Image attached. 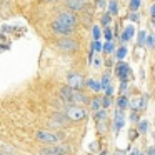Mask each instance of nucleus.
<instances>
[{"label":"nucleus","mask_w":155,"mask_h":155,"mask_svg":"<svg viewBox=\"0 0 155 155\" xmlns=\"http://www.w3.org/2000/svg\"><path fill=\"white\" fill-rule=\"evenodd\" d=\"M115 44H114V40L112 42H105V45H104V54L105 55H110V54H115Z\"/></svg>","instance_id":"21"},{"label":"nucleus","mask_w":155,"mask_h":155,"mask_svg":"<svg viewBox=\"0 0 155 155\" xmlns=\"http://www.w3.org/2000/svg\"><path fill=\"white\" fill-rule=\"evenodd\" d=\"M0 155H5V153H4V152H0Z\"/></svg>","instance_id":"47"},{"label":"nucleus","mask_w":155,"mask_h":155,"mask_svg":"<svg viewBox=\"0 0 155 155\" xmlns=\"http://www.w3.org/2000/svg\"><path fill=\"white\" fill-rule=\"evenodd\" d=\"M115 74H117V77L120 78V80H128V75H130V67H128V64H125V62H118L117 67H115Z\"/></svg>","instance_id":"8"},{"label":"nucleus","mask_w":155,"mask_h":155,"mask_svg":"<svg viewBox=\"0 0 155 155\" xmlns=\"http://www.w3.org/2000/svg\"><path fill=\"white\" fill-rule=\"evenodd\" d=\"M102 108H104V105H102V98H98V97L92 98V100H90V110L95 114V112L102 110Z\"/></svg>","instance_id":"18"},{"label":"nucleus","mask_w":155,"mask_h":155,"mask_svg":"<svg viewBox=\"0 0 155 155\" xmlns=\"http://www.w3.org/2000/svg\"><path fill=\"white\" fill-rule=\"evenodd\" d=\"M100 155H107V152H102V153Z\"/></svg>","instance_id":"46"},{"label":"nucleus","mask_w":155,"mask_h":155,"mask_svg":"<svg viewBox=\"0 0 155 155\" xmlns=\"http://www.w3.org/2000/svg\"><path fill=\"white\" fill-rule=\"evenodd\" d=\"M107 7H108V14H110L112 17H114V15H118V4H117V0H108Z\"/></svg>","instance_id":"19"},{"label":"nucleus","mask_w":155,"mask_h":155,"mask_svg":"<svg viewBox=\"0 0 155 155\" xmlns=\"http://www.w3.org/2000/svg\"><path fill=\"white\" fill-rule=\"evenodd\" d=\"M127 87H128V80H120V92L122 94L127 90Z\"/></svg>","instance_id":"36"},{"label":"nucleus","mask_w":155,"mask_h":155,"mask_svg":"<svg viewBox=\"0 0 155 155\" xmlns=\"http://www.w3.org/2000/svg\"><path fill=\"white\" fill-rule=\"evenodd\" d=\"M35 138L38 142H44V143L55 145V143H60L64 140V134H60V132H52V130H38L35 134Z\"/></svg>","instance_id":"1"},{"label":"nucleus","mask_w":155,"mask_h":155,"mask_svg":"<svg viewBox=\"0 0 155 155\" xmlns=\"http://www.w3.org/2000/svg\"><path fill=\"white\" fill-rule=\"evenodd\" d=\"M145 40H147V34L143 30H140L138 32V37H137V45H143Z\"/></svg>","instance_id":"28"},{"label":"nucleus","mask_w":155,"mask_h":155,"mask_svg":"<svg viewBox=\"0 0 155 155\" xmlns=\"http://www.w3.org/2000/svg\"><path fill=\"white\" fill-rule=\"evenodd\" d=\"M68 152H70V147L60 145V143H55V145H50L47 148H42V155H67Z\"/></svg>","instance_id":"6"},{"label":"nucleus","mask_w":155,"mask_h":155,"mask_svg":"<svg viewBox=\"0 0 155 155\" xmlns=\"http://www.w3.org/2000/svg\"><path fill=\"white\" fill-rule=\"evenodd\" d=\"M147 128H148V122L147 120H140L137 124V130L140 132V134H147Z\"/></svg>","instance_id":"24"},{"label":"nucleus","mask_w":155,"mask_h":155,"mask_svg":"<svg viewBox=\"0 0 155 155\" xmlns=\"http://www.w3.org/2000/svg\"><path fill=\"white\" fill-rule=\"evenodd\" d=\"M138 134H140L138 130H130V137H128V138H130V140H135V138L138 137Z\"/></svg>","instance_id":"37"},{"label":"nucleus","mask_w":155,"mask_h":155,"mask_svg":"<svg viewBox=\"0 0 155 155\" xmlns=\"http://www.w3.org/2000/svg\"><path fill=\"white\" fill-rule=\"evenodd\" d=\"M147 155H155V147H150L147 150Z\"/></svg>","instance_id":"42"},{"label":"nucleus","mask_w":155,"mask_h":155,"mask_svg":"<svg viewBox=\"0 0 155 155\" xmlns=\"http://www.w3.org/2000/svg\"><path fill=\"white\" fill-rule=\"evenodd\" d=\"M140 5H142L140 0H130V8H132V12H138Z\"/></svg>","instance_id":"30"},{"label":"nucleus","mask_w":155,"mask_h":155,"mask_svg":"<svg viewBox=\"0 0 155 155\" xmlns=\"http://www.w3.org/2000/svg\"><path fill=\"white\" fill-rule=\"evenodd\" d=\"M57 20L62 22V24H65V25H68V27H72V28H75L78 25V18H77V15H75V12H72V10L60 12V14L57 15Z\"/></svg>","instance_id":"4"},{"label":"nucleus","mask_w":155,"mask_h":155,"mask_svg":"<svg viewBox=\"0 0 155 155\" xmlns=\"http://www.w3.org/2000/svg\"><path fill=\"white\" fill-rule=\"evenodd\" d=\"M102 105H104L105 110H107V108H110V105H112V97H110V95H105V97L102 98Z\"/></svg>","instance_id":"29"},{"label":"nucleus","mask_w":155,"mask_h":155,"mask_svg":"<svg viewBox=\"0 0 155 155\" xmlns=\"http://www.w3.org/2000/svg\"><path fill=\"white\" fill-rule=\"evenodd\" d=\"M92 50L97 52V54H98V52H104V45H102V42L100 40H94V42H92Z\"/></svg>","instance_id":"27"},{"label":"nucleus","mask_w":155,"mask_h":155,"mask_svg":"<svg viewBox=\"0 0 155 155\" xmlns=\"http://www.w3.org/2000/svg\"><path fill=\"white\" fill-rule=\"evenodd\" d=\"M44 2H55V0H44Z\"/></svg>","instance_id":"45"},{"label":"nucleus","mask_w":155,"mask_h":155,"mask_svg":"<svg viewBox=\"0 0 155 155\" xmlns=\"http://www.w3.org/2000/svg\"><path fill=\"white\" fill-rule=\"evenodd\" d=\"M90 150H92V152L98 150V143H97V142H94V143H90Z\"/></svg>","instance_id":"41"},{"label":"nucleus","mask_w":155,"mask_h":155,"mask_svg":"<svg viewBox=\"0 0 155 155\" xmlns=\"http://www.w3.org/2000/svg\"><path fill=\"white\" fill-rule=\"evenodd\" d=\"M100 24L104 25V27H110V24H112V15H110V14H104V15H102Z\"/></svg>","instance_id":"25"},{"label":"nucleus","mask_w":155,"mask_h":155,"mask_svg":"<svg viewBox=\"0 0 155 155\" xmlns=\"http://www.w3.org/2000/svg\"><path fill=\"white\" fill-rule=\"evenodd\" d=\"M130 107V102H128V97L127 94H122L120 97L117 98V108H122V110H125V108Z\"/></svg>","instance_id":"16"},{"label":"nucleus","mask_w":155,"mask_h":155,"mask_svg":"<svg viewBox=\"0 0 155 155\" xmlns=\"http://www.w3.org/2000/svg\"><path fill=\"white\" fill-rule=\"evenodd\" d=\"M67 82H68V85H70L74 90H80L82 87H84L87 82L84 80V77H82L80 74H75V72H72V74H68V77H67Z\"/></svg>","instance_id":"7"},{"label":"nucleus","mask_w":155,"mask_h":155,"mask_svg":"<svg viewBox=\"0 0 155 155\" xmlns=\"http://www.w3.org/2000/svg\"><path fill=\"white\" fill-rule=\"evenodd\" d=\"M92 35H94V40H100V37H102L100 25H94V27H92Z\"/></svg>","instance_id":"23"},{"label":"nucleus","mask_w":155,"mask_h":155,"mask_svg":"<svg viewBox=\"0 0 155 155\" xmlns=\"http://www.w3.org/2000/svg\"><path fill=\"white\" fill-rule=\"evenodd\" d=\"M74 104H77V105H84V104H90V100H88L87 95L82 94L80 90H75V94H74Z\"/></svg>","instance_id":"15"},{"label":"nucleus","mask_w":155,"mask_h":155,"mask_svg":"<svg viewBox=\"0 0 155 155\" xmlns=\"http://www.w3.org/2000/svg\"><path fill=\"white\" fill-rule=\"evenodd\" d=\"M65 7H67V10L80 12L87 7V2L85 0H65Z\"/></svg>","instance_id":"9"},{"label":"nucleus","mask_w":155,"mask_h":155,"mask_svg":"<svg viewBox=\"0 0 155 155\" xmlns=\"http://www.w3.org/2000/svg\"><path fill=\"white\" fill-rule=\"evenodd\" d=\"M114 155H127V152H125V150H117Z\"/></svg>","instance_id":"43"},{"label":"nucleus","mask_w":155,"mask_h":155,"mask_svg":"<svg viewBox=\"0 0 155 155\" xmlns=\"http://www.w3.org/2000/svg\"><path fill=\"white\" fill-rule=\"evenodd\" d=\"M134 35H135V27H134V25H127V27L124 28V32L120 34V42L125 45V42L132 40Z\"/></svg>","instance_id":"13"},{"label":"nucleus","mask_w":155,"mask_h":155,"mask_svg":"<svg viewBox=\"0 0 155 155\" xmlns=\"http://www.w3.org/2000/svg\"><path fill=\"white\" fill-rule=\"evenodd\" d=\"M150 18H155V4H152L150 7Z\"/></svg>","instance_id":"40"},{"label":"nucleus","mask_w":155,"mask_h":155,"mask_svg":"<svg viewBox=\"0 0 155 155\" xmlns=\"http://www.w3.org/2000/svg\"><path fill=\"white\" fill-rule=\"evenodd\" d=\"M130 122H134V124H138L140 122V115H138V112H132L130 114Z\"/></svg>","instance_id":"33"},{"label":"nucleus","mask_w":155,"mask_h":155,"mask_svg":"<svg viewBox=\"0 0 155 155\" xmlns=\"http://www.w3.org/2000/svg\"><path fill=\"white\" fill-rule=\"evenodd\" d=\"M50 28H52V32H54V34L60 35V37H70V35L74 34V30H75V28L68 27V25L62 24V22H58V20H54V22H52Z\"/></svg>","instance_id":"5"},{"label":"nucleus","mask_w":155,"mask_h":155,"mask_svg":"<svg viewBox=\"0 0 155 155\" xmlns=\"http://www.w3.org/2000/svg\"><path fill=\"white\" fill-rule=\"evenodd\" d=\"M130 20L132 22H138V20H140V14H138V12H132V14H130Z\"/></svg>","instance_id":"34"},{"label":"nucleus","mask_w":155,"mask_h":155,"mask_svg":"<svg viewBox=\"0 0 155 155\" xmlns=\"http://www.w3.org/2000/svg\"><path fill=\"white\" fill-rule=\"evenodd\" d=\"M85 85H87L88 88H92L94 92H100V90H102V82L95 80V78H88Z\"/></svg>","instance_id":"17"},{"label":"nucleus","mask_w":155,"mask_h":155,"mask_svg":"<svg viewBox=\"0 0 155 155\" xmlns=\"http://www.w3.org/2000/svg\"><path fill=\"white\" fill-rule=\"evenodd\" d=\"M127 54H128V48L125 47V45H122V47H118L117 50H115V57H117V60H124L125 57H127Z\"/></svg>","instance_id":"20"},{"label":"nucleus","mask_w":155,"mask_h":155,"mask_svg":"<svg viewBox=\"0 0 155 155\" xmlns=\"http://www.w3.org/2000/svg\"><path fill=\"white\" fill-rule=\"evenodd\" d=\"M110 85V74H104L102 77V88H107Z\"/></svg>","instance_id":"31"},{"label":"nucleus","mask_w":155,"mask_h":155,"mask_svg":"<svg viewBox=\"0 0 155 155\" xmlns=\"http://www.w3.org/2000/svg\"><path fill=\"white\" fill-rule=\"evenodd\" d=\"M104 37H105V40H107V42H112V40H114V30H112L110 27H105Z\"/></svg>","instance_id":"26"},{"label":"nucleus","mask_w":155,"mask_h":155,"mask_svg":"<svg viewBox=\"0 0 155 155\" xmlns=\"http://www.w3.org/2000/svg\"><path fill=\"white\" fill-rule=\"evenodd\" d=\"M67 122H70V118L65 114H55L52 115V125H57V127H65Z\"/></svg>","instance_id":"14"},{"label":"nucleus","mask_w":155,"mask_h":155,"mask_svg":"<svg viewBox=\"0 0 155 155\" xmlns=\"http://www.w3.org/2000/svg\"><path fill=\"white\" fill-rule=\"evenodd\" d=\"M64 2H65V0H64Z\"/></svg>","instance_id":"50"},{"label":"nucleus","mask_w":155,"mask_h":155,"mask_svg":"<svg viewBox=\"0 0 155 155\" xmlns=\"http://www.w3.org/2000/svg\"><path fill=\"white\" fill-rule=\"evenodd\" d=\"M140 155H143V153H140Z\"/></svg>","instance_id":"49"},{"label":"nucleus","mask_w":155,"mask_h":155,"mask_svg":"<svg viewBox=\"0 0 155 155\" xmlns=\"http://www.w3.org/2000/svg\"><path fill=\"white\" fill-rule=\"evenodd\" d=\"M92 65H94L95 68H100V67H102V58H100V57L94 58V62H92Z\"/></svg>","instance_id":"35"},{"label":"nucleus","mask_w":155,"mask_h":155,"mask_svg":"<svg viewBox=\"0 0 155 155\" xmlns=\"http://www.w3.org/2000/svg\"><path fill=\"white\" fill-rule=\"evenodd\" d=\"M105 95H110V97L114 95V87H112V85H108V87L105 88Z\"/></svg>","instance_id":"38"},{"label":"nucleus","mask_w":155,"mask_h":155,"mask_svg":"<svg viewBox=\"0 0 155 155\" xmlns=\"http://www.w3.org/2000/svg\"><path fill=\"white\" fill-rule=\"evenodd\" d=\"M57 47H58V50L65 52V54H72V52H75L78 48V44L72 37H62L57 40Z\"/></svg>","instance_id":"3"},{"label":"nucleus","mask_w":155,"mask_h":155,"mask_svg":"<svg viewBox=\"0 0 155 155\" xmlns=\"http://www.w3.org/2000/svg\"><path fill=\"white\" fill-rule=\"evenodd\" d=\"M147 100H148V95H147V94L142 95V97H138V98H135V100H132V102H130L132 110H135V112L145 110V107H147Z\"/></svg>","instance_id":"10"},{"label":"nucleus","mask_w":155,"mask_h":155,"mask_svg":"<svg viewBox=\"0 0 155 155\" xmlns=\"http://www.w3.org/2000/svg\"><path fill=\"white\" fill-rule=\"evenodd\" d=\"M145 44H147V47L153 48V47H155V37H153V35H147V40H145Z\"/></svg>","instance_id":"32"},{"label":"nucleus","mask_w":155,"mask_h":155,"mask_svg":"<svg viewBox=\"0 0 155 155\" xmlns=\"http://www.w3.org/2000/svg\"><path fill=\"white\" fill-rule=\"evenodd\" d=\"M125 124V110L122 108H115V117H114V127H115V132H118Z\"/></svg>","instance_id":"12"},{"label":"nucleus","mask_w":155,"mask_h":155,"mask_svg":"<svg viewBox=\"0 0 155 155\" xmlns=\"http://www.w3.org/2000/svg\"><path fill=\"white\" fill-rule=\"evenodd\" d=\"M130 155H140V152L137 150V148H135V150H132V153Z\"/></svg>","instance_id":"44"},{"label":"nucleus","mask_w":155,"mask_h":155,"mask_svg":"<svg viewBox=\"0 0 155 155\" xmlns=\"http://www.w3.org/2000/svg\"><path fill=\"white\" fill-rule=\"evenodd\" d=\"M65 115L70 118V122H80L87 117V110L84 108V105L68 104L67 108H65Z\"/></svg>","instance_id":"2"},{"label":"nucleus","mask_w":155,"mask_h":155,"mask_svg":"<svg viewBox=\"0 0 155 155\" xmlns=\"http://www.w3.org/2000/svg\"><path fill=\"white\" fill-rule=\"evenodd\" d=\"M153 140H155V134H153Z\"/></svg>","instance_id":"48"},{"label":"nucleus","mask_w":155,"mask_h":155,"mask_svg":"<svg viewBox=\"0 0 155 155\" xmlns=\"http://www.w3.org/2000/svg\"><path fill=\"white\" fill-rule=\"evenodd\" d=\"M95 122H97V124H100V122H104L105 118H107V110H105V108H102V110H98V112H95Z\"/></svg>","instance_id":"22"},{"label":"nucleus","mask_w":155,"mask_h":155,"mask_svg":"<svg viewBox=\"0 0 155 155\" xmlns=\"http://www.w3.org/2000/svg\"><path fill=\"white\" fill-rule=\"evenodd\" d=\"M95 5H97L98 8H104L105 7V0H97V4H95Z\"/></svg>","instance_id":"39"},{"label":"nucleus","mask_w":155,"mask_h":155,"mask_svg":"<svg viewBox=\"0 0 155 155\" xmlns=\"http://www.w3.org/2000/svg\"><path fill=\"white\" fill-rule=\"evenodd\" d=\"M74 94H75V90L68 84L60 88V98L64 102H67V104H74Z\"/></svg>","instance_id":"11"}]
</instances>
